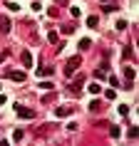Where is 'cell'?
Instances as JSON below:
<instances>
[{
  "mask_svg": "<svg viewBox=\"0 0 139 146\" xmlns=\"http://www.w3.org/2000/svg\"><path fill=\"white\" fill-rule=\"evenodd\" d=\"M134 74H137V72H134L132 67H127V69H124V77H127V79H134Z\"/></svg>",
  "mask_w": 139,
  "mask_h": 146,
  "instance_id": "9c48e42d",
  "label": "cell"
},
{
  "mask_svg": "<svg viewBox=\"0 0 139 146\" xmlns=\"http://www.w3.org/2000/svg\"><path fill=\"white\" fill-rule=\"evenodd\" d=\"M97 25H100V17H97V15H90V17H87V27H97Z\"/></svg>",
  "mask_w": 139,
  "mask_h": 146,
  "instance_id": "3957f363",
  "label": "cell"
},
{
  "mask_svg": "<svg viewBox=\"0 0 139 146\" xmlns=\"http://www.w3.org/2000/svg\"><path fill=\"white\" fill-rule=\"evenodd\" d=\"M0 27H3V30H10V23H8V20H3V17H0Z\"/></svg>",
  "mask_w": 139,
  "mask_h": 146,
  "instance_id": "4fadbf2b",
  "label": "cell"
},
{
  "mask_svg": "<svg viewBox=\"0 0 139 146\" xmlns=\"http://www.w3.org/2000/svg\"><path fill=\"white\" fill-rule=\"evenodd\" d=\"M20 139H23V131L17 129V131H15V134H13V141H20Z\"/></svg>",
  "mask_w": 139,
  "mask_h": 146,
  "instance_id": "5bb4252c",
  "label": "cell"
},
{
  "mask_svg": "<svg viewBox=\"0 0 139 146\" xmlns=\"http://www.w3.org/2000/svg\"><path fill=\"white\" fill-rule=\"evenodd\" d=\"M77 64H80V57H72V60L67 62V69H65V74H75V69H77Z\"/></svg>",
  "mask_w": 139,
  "mask_h": 146,
  "instance_id": "6da1fadb",
  "label": "cell"
},
{
  "mask_svg": "<svg viewBox=\"0 0 139 146\" xmlns=\"http://www.w3.org/2000/svg\"><path fill=\"white\" fill-rule=\"evenodd\" d=\"M104 97H107V99H114L117 92H114V89H107V92H104Z\"/></svg>",
  "mask_w": 139,
  "mask_h": 146,
  "instance_id": "7c38bea8",
  "label": "cell"
},
{
  "mask_svg": "<svg viewBox=\"0 0 139 146\" xmlns=\"http://www.w3.org/2000/svg\"><path fill=\"white\" fill-rule=\"evenodd\" d=\"M10 79H15V82H25V72H10Z\"/></svg>",
  "mask_w": 139,
  "mask_h": 146,
  "instance_id": "277c9868",
  "label": "cell"
},
{
  "mask_svg": "<svg viewBox=\"0 0 139 146\" xmlns=\"http://www.w3.org/2000/svg\"><path fill=\"white\" fill-rule=\"evenodd\" d=\"M15 111H17V116H25V119H32V116H35V114L30 111V109H23V107H17Z\"/></svg>",
  "mask_w": 139,
  "mask_h": 146,
  "instance_id": "7a4b0ae2",
  "label": "cell"
},
{
  "mask_svg": "<svg viewBox=\"0 0 139 146\" xmlns=\"http://www.w3.org/2000/svg\"><path fill=\"white\" fill-rule=\"evenodd\" d=\"M5 102H8V97H5V94H0V107H3Z\"/></svg>",
  "mask_w": 139,
  "mask_h": 146,
  "instance_id": "2e32d148",
  "label": "cell"
},
{
  "mask_svg": "<svg viewBox=\"0 0 139 146\" xmlns=\"http://www.w3.org/2000/svg\"><path fill=\"white\" fill-rule=\"evenodd\" d=\"M0 89H3V87H0Z\"/></svg>",
  "mask_w": 139,
  "mask_h": 146,
  "instance_id": "e0dca14e",
  "label": "cell"
},
{
  "mask_svg": "<svg viewBox=\"0 0 139 146\" xmlns=\"http://www.w3.org/2000/svg\"><path fill=\"white\" fill-rule=\"evenodd\" d=\"M8 10H13V13H15V10H20V5H17V3H8Z\"/></svg>",
  "mask_w": 139,
  "mask_h": 146,
  "instance_id": "9a60e30c",
  "label": "cell"
},
{
  "mask_svg": "<svg viewBox=\"0 0 139 146\" xmlns=\"http://www.w3.org/2000/svg\"><path fill=\"white\" fill-rule=\"evenodd\" d=\"M57 40H60V35H57V32H47V42L57 45Z\"/></svg>",
  "mask_w": 139,
  "mask_h": 146,
  "instance_id": "52a82bcc",
  "label": "cell"
},
{
  "mask_svg": "<svg viewBox=\"0 0 139 146\" xmlns=\"http://www.w3.org/2000/svg\"><path fill=\"white\" fill-rule=\"evenodd\" d=\"M102 92V84L100 82H92V84H90V94H100Z\"/></svg>",
  "mask_w": 139,
  "mask_h": 146,
  "instance_id": "5b68a950",
  "label": "cell"
},
{
  "mask_svg": "<svg viewBox=\"0 0 139 146\" xmlns=\"http://www.w3.org/2000/svg\"><path fill=\"white\" fill-rule=\"evenodd\" d=\"M40 87H42V89H45V92H50V89H52L55 84H52V82H42V84H40Z\"/></svg>",
  "mask_w": 139,
  "mask_h": 146,
  "instance_id": "8fae6325",
  "label": "cell"
},
{
  "mask_svg": "<svg viewBox=\"0 0 139 146\" xmlns=\"http://www.w3.org/2000/svg\"><path fill=\"white\" fill-rule=\"evenodd\" d=\"M119 134H122L119 126H112V129H109V136H112V139H119Z\"/></svg>",
  "mask_w": 139,
  "mask_h": 146,
  "instance_id": "ba28073f",
  "label": "cell"
},
{
  "mask_svg": "<svg viewBox=\"0 0 139 146\" xmlns=\"http://www.w3.org/2000/svg\"><path fill=\"white\" fill-rule=\"evenodd\" d=\"M90 45H92V40H90V37H85V40H80V47H82V50H87V47H90Z\"/></svg>",
  "mask_w": 139,
  "mask_h": 146,
  "instance_id": "30bf717a",
  "label": "cell"
},
{
  "mask_svg": "<svg viewBox=\"0 0 139 146\" xmlns=\"http://www.w3.org/2000/svg\"><path fill=\"white\" fill-rule=\"evenodd\" d=\"M23 62H25V67H32V54L30 52H23Z\"/></svg>",
  "mask_w": 139,
  "mask_h": 146,
  "instance_id": "8992f818",
  "label": "cell"
}]
</instances>
